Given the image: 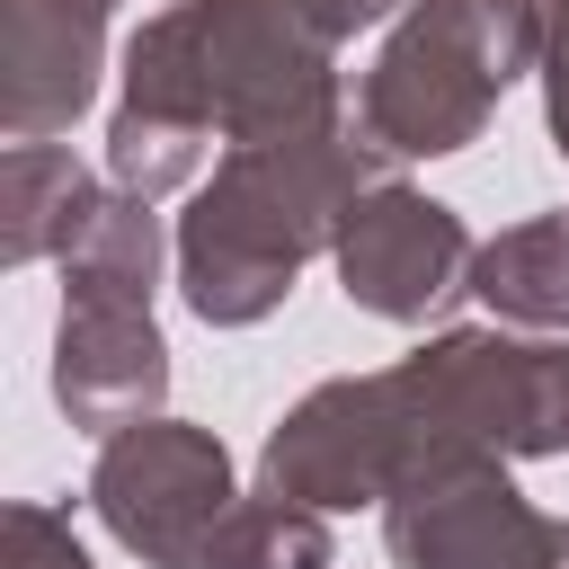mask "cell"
I'll return each instance as SVG.
<instances>
[{
  "instance_id": "9a60e30c",
  "label": "cell",
  "mask_w": 569,
  "mask_h": 569,
  "mask_svg": "<svg viewBox=\"0 0 569 569\" xmlns=\"http://www.w3.org/2000/svg\"><path fill=\"white\" fill-rule=\"evenodd\" d=\"M311 9H320V27H329V36L347 44L356 27H391V18L409 9V0H311Z\"/></svg>"
},
{
  "instance_id": "8fae6325",
  "label": "cell",
  "mask_w": 569,
  "mask_h": 569,
  "mask_svg": "<svg viewBox=\"0 0 569 569\" xmlns=\"http://www.w3.org/2000/svg\"><path fill=\"white\" fill-rule=\"evenodd\" d=\"M471 293L498 329L525 338H569V204L560 213H525L498 240H480L471 258Z\"/></svg>"
},
{
  "instance_id": "30bf717a",
  "label": "cell",
  "mask_w": 569,
  "mask_h": 569,
  "mask_svg": "<svg viewBox=\"0 0 569 569\" xmlns=\"http://www.w3.org/2000/svg\"><path fill=\"white\" fill-rule=\"evenodd\" d=\"M98 204H107V178L89 160H71L62 142H9L0 151V267L71 258Z\"/></svg>"
},
{
  "instance_id": "52a82bcc",
  "label": "cell",
  "mask_w": 569,
  "mask_h": 569,
  "mask_svg": "<svg viewBox=\"0 0 569 569\" xmlns=\"http://www.w3.org/2000/svg\"><path fill=\"white\" fill-rule=\"evenodd\" d=\"M471 258H480V240L462 231V213L445 196L409 187V178H382L347 213V231L329 249L338 293L356 311H373V320H427V311H445L453 293H471Z\"/></svg>"
},
{
  "instance_id": "8992f818",
  "label": "cell",
  "mask_w": 569,
  "mask_h": 569,
  "mask_svg": "<svg viewBox=\"0 0 569 569\" xmlns=\"http://www.w3.org/2000/svg\"><path fill=\"white\" fill-rule=\"evenodd\" d=\"M382 542L400 569H569V516L516 489L507 453H453L382 498Z\"/></svg>"
},
{
  "instance_id": "5bb4252c",
  "label": "cell",
  "mask_w": 569,
  "mask_h": 569,
  "mask_svg": "<svg viewBox=\"0 0 569 569\" xmlns=\"http://www.w3.org/2000/svg\"><path fill=\"white\" fill-rule=\"evenodd\" d=\"M542 124H551V151L569 160V0H542Z\"/></svg>"
},
{
  "instance_id": "ba28073f",
  "label": "cell",
  "mask_w": 569,
  "mask_h": 569,
  "mask_svg": "<svg viewBox=\"0 0 569 569\" xmlns=\"http://www.w3.org/2000/svg\"><path fill=\"white\" fill-rule=\"evenodd\" d=\"M53 409L98 445L169 409V338H160L151 302H133V293H62Z\"/></svg>"
},
{
  "instance_id": "7c38bea8",
  "label": "cell",
  "mask_w": 569,
  "mask_h": 569,
  "mask_svg": "<svg viewBox=\"0 0 569 569\" xmlns=\"http://www.w3.org/2000/svg\"><path fill=\"white\" fill-rule=\"evenodd\" d=\"M160 258H178V231L160 222V204L107 187V204L89 213V231L62 258V293H133V302H151L160 293Z\"/></svg>"
},
{
  "instance_id": "4fadbf2b",
  "label": "cell",
  "mask_w": 569,
  "mask_h": 569,
  "mask_svg": "<svg viewBox=\"0 0 569 569\" xmlns=\"http://www.w3.org/2000/svg\"><path fill=\"white\" fill-rule=\"evenodd\" d=\"M0 569H98V560H89V542L71 533L62 507L9 498V507H0Z\"/></svg>"
},
{
  "instance_id": "7a4b0ae2",
  "label": "cell",
  "mask_w": 569,
  "mask_h": 569,
  "mask_svg": "<svg viewBox=\"0 0 569 569\" xmlns=\"http://www.w3.org/2000/svg\"><path fill=\"white\" fill-rule=\"evenodd\" d=\"M338 36L311 0H169L124 36V80L107 107V187L160 204L204 151L276 142L347 116Z\"/></svg>"
},
{
  "instance_id": "277c9868",
  "label": "cell",
  "mask_w": 569,
  "mask_h": 569,
  "mask_svg": "<svg viewBox=\"0 0 569 569\" xmlns=\"http://www.w3.org/2000/svg\"><path fill=\"white\" fill-rule=\"evenodd\" d=\"M89 516L142 569H338V533L320 507L240 489L213 427L160 409L98 445Z\"/></svg>"
},
{
  "instance_id": "5b68a950",
  "label": "cell",
  "mask_w": 569,
  "mask_h": 569,
  "mask_svg": "<svg viewBox=\"0 0 569 569\" xmlns=\"http://www.w3.org/2000/svg\"><path fill=\"white\" fill-rule=\"evenodd\" d=\"M542 62V0H409L356 71L365 142L400 160H453L480 142L498 98Z\"/></svg>"
},
{
  "instance_id": "3957f363",
  "label": "cell",
  "mask_w": 569,
  "mask_h": 569,
  "mask_svg": "<svg viewBox=\"0 0 569 569\" xmlns=\"http://www.w3.org/2000/svg\"><path fill=\"white\" fill-rule=\"evenodd\" d=\"M391 178V160L365 142L356 107L276 142L213 151V178H196L178 213V293L204 329H258L284 311L293 276L338 249L347 213Z\"/></svg>"
},
{
  "instance_id": "6da1fadb",
  "label": "cell",
  "mask_w": 569,
  "mask_h": 569,
  "mask_svg": "<svg viewBox=\"0 0 569 569\" xmlns=\"http://www.w3.org/2000/svg\"><path fill=\"white\" fill-rule=\"evenodd\" d=\"M453 453H507L551 462L569 453V338L525 329H436L427 347L311 382L258 445V489L293 507H382L400 480L453 462Z\"/></svg>"
},
{
  "instance_id": "9c48e42d",
  "label": "cell",
  "mask_w": 569,
  "mask_h": 569,
  "mask_svg": "<svg viewBox=\"0 0 569 569\" xmlns=\"http://www.w3.org/2000/svg\"><path fill=\"white\" fill-rule=\"evenodd\" d=\"M116 0H0V133L53 142L89 116Z\"/></svg>"
}]
</instances>
